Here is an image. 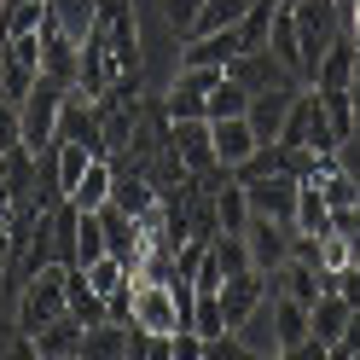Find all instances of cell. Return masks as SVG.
Segmentation results:
<instances>
[{"instance_id":"cell-44","label":"cell","mask_w":360,"mask_h":360,"mask_svg":"<svg viewBox=\"0 0 360 360\" xmlns=\"http://www.w3.org/2000/svg\"><path fill=\"white\" fill-rule=\"evenodd\" d=\"M204 337H198L192 326H180V331H169V360H204Z\"/></svg>"},{"instance_id":"cell-37","label":"cell","mask_w":360,"mask_h":360,"mask_svg":"<svg viewBox=\"0 0 360 360\" xmlns=\"http://www.w3.org/2000/svg\"><path fill=\"white\" fill-rule=\"evenodd\" d=\"M343 267H354V238L349 233H326L320 238V274H343Z\"/></svg>"},{"instance_id":"cell-23","label":"cell","mask_w":360,"mask_h":360,"mask_svg":"<svg viewBox=\"0 0 360 360\" xmlns=\"http://www.w3.org/2000/svg\"><path fill=\"white\" fill-rule=\"evenodd\" d=\"M215 221H221V233H244L250 227V198H244V180L227 174L215 186Z\"/></svg>"},{"instance_id":"cell-32","label":"cell","mask_w":360,"mask_h":360,"mask_svg":"<svg viewBox=\"0 0 360 360\" xmlns=\"http://www.w3.org/2000/svg\"><path fill=\"white\" fill-rule=\"evenodd\" d=\"M320 94V87H314ZM320 110H326V122L337 128V140H354V87H337V94H320Z\"/></svg>"},{"instance_id":"cell-10","label":"cell","mask_w":360,"mask_h":360,"mask_svg":"<svg viewBox=\"0 0 360 360\" xmlns=\"http://www.w3.org/2000/svg\"><path fill=\"white\" fill-rule=\"evenodd\" d=\"M210 140H215V163L221 169H244V163H250V157H256V128H250V117H227V122H210Z\"/></svg>"},{"instance_id":"cell-28","label":"cell","mask_w":360,"mask_h":360,"mask_svg":"<svg viewBox=\"0 0 360 360\" xmlns=\"http://www.w3.org/2000/svg\"><path fill=\"white\" fill-rule=\"evenodd\" d=\"M314 186H320L326 210H331V233H337V215H354V210H360V186H354V174H349V169H331V174L314 180Z\"/></svg>"},{"instance_id":"cell-33","label":"cell","mask_w":360,"mask_h":360,"mask_svg":"<svg viewBox=\"0 0 360 360\" xmlns=\"http://www.w3.org/2000/svg\"><path fill=\"white\" fill-rule=\"evenodd\" d=\"M99 256H110V250H105L99 215H76V256H70V267H94Z\"/></svg>"},{"instance_id":"cell-36","label":"cell","mask_w":360,"mask_h":360,"mask_svg":"<svg viewBox=\"0 0 360 360\" xmlns=\"http://www.w3.org/2000/svg\"><path fill=\"white\" fill-rule=\"evenodd\" d=\"M192 331L204 337V343L227 337V314H221V297H198V308H192Z\"/></svg>"},{"instance_id":"cell-53","label":"cell","mask_w":360,"mask_h":360,"mask_svg":"<svg viewBox=\"0 0 360 360\" xmlns=\"http://www.w3.org/2000/svg\"><path fill=\"white\" fill-rule=\"evenodd\" d=\"M349 238H360V210H354V233H349Z\"/></svg>"},{"instance_id":"cell-6","label":"cell","mask_w":360,"mask_h":360,"mask_svg":"<svg viewBox=\"0 0 360 360\" xmlns=\"http://www.w3.org/2000/svg\"><path fill=\"white\" fill-rule=\"evenodd\" d=\"M169 146H174V157H180V169H186V174H198V180H215V174H227V169L215 163V140H210V122H204V117H192V122H174Z\"/></svg>"},{"instance_id":"cell-14","label":"cell","mask_w":360,"mask_h":360,"mask_svg":"<svg viewBox=\"0 0 360 360\" xmlns=\"http://www.w3.org/2000/svg\"><path fill=\"white\" fill-rule=\"evenodd\" d=\"M267 53H274V64H279L285 76L302 82V35H297V12L279 6V0H274V24H267Z\"/></svg>"},{"instance_id":"cell-11","label":"cell","mask_w":360,"mask_h":360,"mask_svg":"<svg viewBox=\"0 0 360 360\" xmlns=\"http://www.w3.org/2000/svg\"><path fill=\"white\" fill-rule=\"evenodd\" d=\"M290 99H297V82H279V87H267V94H250V128H256V140L267 146V140H279V128H285V117H290Z\"/></svg>"},{"instance_id":"cell-38","label":"cell","mask_w":360,"mask_h":360,"mask_svg":"<svg viewBox=\"0 0 360 360\" xmlns=\"http://www.w3.org/2000/svg\"><path fill=\"white\" fill-rule=\"evenodd\" d=\"M204 256H210V238H186V244H174V274H169V279H198Z\"/></svg>"},{"instance_id":"cell-30","label":"cell","mask_w":360,"mask_h":360,"mask_svg":"<svg viewBox=\"0 0 360 360\" xmlns=\"http://www.w3.org/2000/svg\"><path fill=\"white\" fill-rule=\"evenodd\" d=\"M244 12H250V0H204V12H198L192 35H215V30H233ZM192 35H186V41H192Z\"/></svg>"},{"instance_id":"cell-1","label":"cell","mask_w":360,"mask_h":360,"mask_svg":"<svg viewBox=\"0 0 360 360\" xmlns=\"http://www.w3.org/2000/svg\"><path fill=\"white\" fill-rule=\"evenodd\" d=\"M64 274H70V262H47L24 290H18V337H35L41 326H53L58 314H70V302H64Z\"/></svg>"},{"instance_id":"cell-12","label":"cell","mask_w":360,"mask_h":360,"mask_svg":"<svg viewBox=\"0 0 360 360\" xmlns=\"http://www.w3.org/2000/svg\"><path fill=\"white\" fill-rule=\"evenodd\" d=\"M354 53H360V41L349 30H337L331 35V47L320 53V70H314V87L320 94H337V87H354Z\"/></svg>"},{"instance_id":"cell-8","label":"cell","mask_w":360,"mask_h":360,"mask_svg":"<svg viewBox=\"0 0 360 360\" xmlns=\"http://www.w3.org/2000/svg\"><path fill=\"white\" fill-rule=\"evenodd\" d=\"M134 326H140V331H157V337L180 331V308H174V290H169V279H163V285L134 279Z\"/></svg>"},{"instance_id":"cell-26","label":"cell","mask_w":360,"mask_h":360,"mask_svg":"<svg viewBox=\"0 0 360 360\" xmlns=\"http://www.w3.org/2000/svg\"><path fill=\"white\" fill-rule=\"evenodd\" d=\"M290 233H308V238H326L331 233V210H326V198H320L314 180L297 186V221H290Z\"/></svg>"},{"instance_id":"cell-48","label":"cell","mask_w":360,"mask_h":360,"mask_svg":"<svg viewBox=\"0 0 360 360\" xmlns=\"http://www.w3.org/2000/svg\"><path fill=\"white\" fill-rule=\"evenodd\" d=\"M326 349H331V343H320V337H308V343H297V349H285L279 360H326Z\"/></svg>"},{"instance_id":"cell-49","label":"cell","mask_w":360,"mask_h":360,"mask_svg":"<svg viewBox=\"0 0 360 360\" xmlns=\"http://www.w3.org/2000/svg\"><path fill=\"white\" fill-rule=\"evenodd\" d=\"M6 360H41V349H35V337H12V349H6Z\"/></svg>"},{"instance_id":"cell-40","label":"cell","mask_w":360,"mask_h":360,"mask_svg":"<svg viewBox=\"0 0 360 360\" xmlns=\"http://www.w3.org/2000/svg\"><path fill=\"white\" fill-rule=\"evenodd\" d=\"M128 360H169V337L128 326Z\"/></svg>"},{"instance_id":"cell-56","label":"cell","mask_w":360,"mask_h":360,"mask_svg":"<svg viewBox=\"0 0 360 360\" xmlns=\"http://www.w3.org/2000/svg\"><path fill=\"white\" fill-rule=\"evenodd\" d=\"M35 6H53V0H35Z\"/></svg>"},{"instance_id":"cell-51","label":"cell","mask_w":360,"mask_h":360,"mask_svg":"<svg viewBox=\"0 0 360 360\" xmlns=\"http://www.w3.org/2000/svg\"><path fill=\"white\" fill-rule=\"evenodd\" d=\"M6 256H12V233H6V221H0V274H6Z\"/></svg>"},{"instance_id":"cell-4","label":"cell","mask_w":360,"mask_h":360,"mask_svg":"<svg viewBox=\"0 0 360 360\" xmlns=\"http://www.w3.org/2000/svg\"><path fill=\"white\" fill-rule=\"evenodd\" d=\"M64 94H70L64 82L41 76V82H35V94H30L24 105H18V110H24V146H30L35 157L58 140V110H64Z\"/></svg>"},{"instance_id":"cell-20","label":"cell","mask_w":360,"mask_h":360,"mask_svg":"<svg viewBox=\"0 0 360 360\" xmlns=\"http://www.w3.org/2000/svg\"><path fill=\"white\" fill-rule=\"evenodd\" d=\"M110 204H117L122 215H134V221H140L146 210H157V186H151V174H140V169H117Z\"/></svg>"},{"instance_id":"cell-17","label":"cell","mask_w":360,"mask_h":360,"mask_svg":"<svg viewBox=\"0 0 360 360\" xmlns=\"http://www.w3.org/2000/svg\"><path fill=\"white\" fill-rule=\"evenodd\" d=\"M267 279H274V290H279V297L302 302V308H314V302L326 297V274H320V267H308V262H297V256H290L279 274H267Z\"/></svg>"},{"instance_id":"cell-31","label":"cell","mask_w":360,"mask_h":360,"mask_svg":"<svg viewBox=\"0 0 360 360\" xmlns=\"http://www.w3.org/2000/svg\"><path fill=\"white\" fill-rule=\"evenodd\" d=\"M238 343L250 349V354H279V343H274V302H262L250 320L238 326Z\"/></svg>"},{"instance_id":"cell-58","label":"cell","mask_w":360,"mask_h":360,"mask_svg":"<svg viewBox=\"0 0 360 360\" xmlns=\"http://www.w3.org/2000/svg\"><path fill=\"white\" fill-rule=\"evenodd\" d=\"M64 360H82V354H64Z\"/></svg>"},{"instance_id":"cell-7","label":"cell","mask_w":360,"mask_h":360,"mask_svg":"<svg viewBox=\"0 0 360 360\" xmlns=\"http://www.w3.org/2000/svg\"><path fill=\"white\" fill-rule=\"evenodd\" d=\"M297 174H262V180H244V198H250V215H267L279 221V227H290L297 221Z\"/></svg>"},{"instance_id":"cell-13","label":"cell","mask_w":360,"mask_h":360,"mask_svg":"<svg viewBox=\"0 0 360 360\" xmlns=\"http://www.w3.org/2000/svg\"><path fill=\"white\" fill-rule=\"evenodd\" d=\"M58 140H76L99 157V105L87 99V94H64V110H58Z\"/></svg>"},{"instance_id":"cell-34","label":"cell","mask_w":360,"mask_h":360,"mask_svg":"<svg viewBox=\"0 0 360 360\" xmlns=\"http://www.w3.org/2000/svg\"><path fill=\"white\" fill-rule=\"evenodd\" d=\"M244 110H250V94H244L233 76H221V87H215L210 105H204V117L210 122H227V117H244Z\"/></svg>"},{"instance_id":"cell-43","label":"cell","mask_w":360,"mask_h":360,"mask_svg":"<svg viewBox=\"0 0 360 360\" xmlns=\"http://www.w3.org/2000/svg\"><path fill=\"white\" fill-rule=\"evenodd\" d=\"M198 297H221V285H227V267H221V256H215V244H210V256H204V267H198Z\"/></svg>"},{"instance_id":"cell-22","label":"cell","mask_w":360,"mask_h":360,"mask_svg":"<svg viewBox=\"0 0 360 360\" xmlns=\"http://www.w3.org/2000/svg\"><path fill=\"white\" fill-rule=\"evenodd\" d=\"M82 320H76V314H58V320L53 326H41L35 331V349H41V360H64V354H76L82 349Z\"/></svg>"},{"instance_id":"cell-46","label":"cell","mask_w":360,"mask_h":360,"mask_svg":"<svg viewBox=\"0 0 360 360\" xmlns=\"http://www.w3.org/2000/svg\"><path fill=\"white\" fill-rule=\"evenodd\" d=\"M204 360H256V354L238 343V331H227V337H215V343L204 349Z\"/></svg>"},{"instance_id":"cell-15","label":"cell","mask_w":360,"mask_h":360,"mask_svg":"<svg viewBox=\"0 0 360 360\" xmlns=\"http://www.w3.org/2000/svg\"><path fill=\"white\" fill-rule=\"evenodd\" d=\"M238 53H244L238 24H233V30H215V35H192V41H180V64H215V70H227Z\"/></svg>"},{"instance_id":"cell-50","label":"cell","mask_w":360,"mask_h":360,"mask_svg":"<svg viewBox=\"0 0 360 360\" xmlns=\"http://www.w3.org/2000/svg\"><path fill=\"white\" fill-rule=\"evenodd\" d=\"M343 349H360V308L349 314V331H343Z\"/></svg>"},{"instance_id":"cell-39","label":"cell","mask_w":360,"mask_h":360,"mask_svg":"<svg viewBox=\"0 0 360 360\" xmlns=\"http://www.w3.org/2000/svg\"><path fill=\"white\" fill-rule=\"evenodd\" d=\"M215 256H221V267H227V279H233V274L250 267V244H244V233H221L215 238Z\"/></svg>"},{"instance_id":"cell-25","label":"cell","mask_w":360,"mask_h":360,"mask_svg":"<svg viewBox=\"0 0 360 360\" xmlns=\"http://www.w3.org/2000/svg\"><path fill=\"white\" fill-rule=\"evenodd\" d=\"M349 314H354V308H349L343 297H331V290H326V297L308 308V331L320 337V343H343V331H349Z\"/></svg>"},{"instance_id":"cell-41","label":"cell","mask_w":360,"mask_h":360,"mask_svg":"<svg viewBox=\"0 0 360 360\" xmlns=\"http://www.w3.org/2000/svg\"><path fill=\"white\" fill-rule=\"evenodd\" d=\"M198 12H204V0H163V24L186 41L192 35V24H198Z\"/></svg>"},{"instance_id":"cell-24","label":"cell","mask_w":360,"mask_h":360,"mask_svg":"<svg viewBox=\"0 0 360 360\" xmlns=\"http://www.w3.org/2000/svg\"><path fill=\"white\" fill-rule=\"evenodd\" d=\"M82 360H128V326L105 320V326H87L82 331Z\"/></svg>"},{"instance_id":"cell-2","label":"cell","mask_w":360,"mask_h":360,"mask_svg":"<svg viewBox=\"0 0 360 360\" xmlns=\"http://www.w3.org/2000/svg\"><path fill=\"white\" fill-rule=\"evenodd\" d=\"M35 82H41V30L0 41V99L24 105L35 94Z\"/></svg>"},{"instance_id":"cell-16","label":"cell","mask_w":360,"mask_h":360,"mask_svg":"<svg viewBox=\"0 0 360 360\" xmlns=\"http://www.w3.org/2000/svg\"><path fill=\"white\" fill-rule=\"evenodd\" d=\"M110 186H117V163H110V157H94L87 174L76 180V192L64 198V204H76L82 215H99V210L110 204Z\"/></svg>"},{"instance_id":"cell-5","label":"cell","mask_w":360,"mask_h":360,"mask_svg":"<svg viewBox=\"0 0 360 360\" xmlns=\"http://www.w3.org/2000/svg\"><path fill=\"white\" fill-rule=\"evenodd\" d=\"M221 76H227V70H215V64H180V76H174L169 99H163L169 122H192V117H204V105H210V94L221 87ZM204 122H210V117H204Z\"/></svg>"},{"instance_id":"cell-55","label":"cell","mask_w":360,"mask_h":360,"mask_svg":"<svg viewBox=\"0 0 360 360\" xmlns=\"http://www.w3.org/2000/svg\"><path fill=\"white\" fill-rule=\"evenodd\" d=\"M256 360H279V354H256Z\"/></svg>"},{"instance_id":"cell-9","label":"cell","mask_w":360,"mask_h":360,"mask_svg":"<svg viewBox=\"0 0 360 360\" xmlns=\"http://www.w3.org/2000/svg\"><path fill=\"white\" fill-rule=\"evenodd\" d=\"M244 244H250V267H262V274H279L290 262V227H279V221H267V215H250Z\"/></svg>"},{"instance_id":"cell-21","label":"cell","mask_w":360,"mask_h":360,"mask_svg":"<svg viewBox=\"0 0 360 360\" xmlns=\"http://www.w3.org/2000/svg\"><path fill=\"white\" fill-rule=\"evenodd\" d=\"M267 302H274V343H279V354L285 349H297V343H308V308L302 302H290V297H279V290H274V297H267Z\"/></svg>"},{"instance_id":"cell-19","label":"cell","mask_w":360,"mask_h":360,"mask_svg":"<svg viewBox=\"0 0 360 360\" xmlns=\"http://www.w3.org/2000/svg\"><path fill=\"white\" fill-rule=\"evenodd\" d=\"M99 227H105V250L134 267V256H140V221L122 215L117 204H105V210H99Z\"/></svg>"},{"instance_id":"cell-47","label":"cell","mask_w":360,"mask_h":360,"mask_svg":"<svg viewBox=\"0 0 360 360\" xmlns=\"http://www.w3.org/2000/svg\"><path fill=\"white\" fill-rule=\"evenodd\" d=\"M105 320L134 326V285H128V290H117V297H105Z\"/></svg>"},{"instance_id":"cell-35","label":"cell","mask_w":360,"mask_h":360,"mask_svg":"<svg viewBox=\"0 0 360 360\" xmlns=\"http://www.w3.org/2000/svg\"><path fill=\"white\" fill-rule=\"evenodd\" d=\"M82 274H87V285H94L99 297H117V290H128V285H134L128 262H117V256H99L94 267H82Z\"/></svg>"},{"instance_id":"cell-3","label":"cell","mask_w":360,"mask_h":360,"mask_svg":"<svg viewBox=\"0 0 360 360\" xmlns=\"http://www.w3.org/2000/svg\"><path fill=\"white\" fill-rule=\"evenodd\" d=\"M76 64H82V35L64 24L58 6H47V18H41V76L76 87Z\"/></svg>"},{"instance_id":"cell-57","label":"cell","mask_w":360,"mask_h":360,"mask_svg":"<svg viewBox=\"0 0 360 360\" xmlns=\"http://www.w3.org/2000/svg\"><path fill=\"white\" fill-rule=\"evenodd\" d=\"M279 6H297V0H279Z\"/></svg>"},{"instance_id":"cell-52","label":"cell","mask_w":360,"mask_h":360,"mask_svg":"<svg viewBox=\"0 0 360 360\" xmlns=\"http://www.w3.org/2000/svg\"><path fill=\"white\" fill-rule=\"evenodd\" d=\"M326 360H354V354H349L343 343H331V349H326Z\"/></svg>"},{"instance_id":"cell-54","label":"cell","mask_w":360,"mask_h":360,"mask_svg":"<svg viewBox=\"0 0 360 360\" xmlns=\"http://www.w3.org/2000/svg\"><path fill=\"white\" fill-rule=\"evenodd\" d=\"M354 267H360V238H354Z\"/></svg>"},{"instance_id":"cell-27","label":"cell","mask_w":360,"mask_h":360,"mask_svg":"<svg viewBox=\"0 0 360 360\" xmlns=\"http://www.w3.org/2000/svg\"><path fill=\"white\" fill-rule=\"evenodd\" d=\"M64 302H70V314H76L82 326H105V297L87 285L82 267H70V274H64Z\"/></svg>"},{"instance_id":"cell-18","label":"cell","mask_w":360,"mask_h":360,"mask_svg":"<svg viewBox=\"0 0 360 360\" xmlns=\"http://www.w3.org/2000/svg\"><path fill=\"white\" fill-rule=\"evenodd\" d=\"M227 76L244 87V94H267V87H279V82H297V76H285L274 64V53H238L227 64Z\"/></svg>"},{"instance_id":"cell-29","label":"cell","mask_w":360,"mask_h":360,"mask_svg":"<svg viewBox=\"0 0 360 360\" xmlns=\"http://www.w3.org/2000/svg\"><path fill=\"white\" fill-rule=\"evenodd\" d=\"M53 163H58V192L70 198V192H76V180L87 174V163H94V151L76 146V140H53Z\"/></svg>"},{"instance_id":"cell-42","label":"cell","mask_w":360,"mask_h":360,"mask_svg":"<svg viewBox=\"0 0 360 360\" xmlns=\"http://www.w3.org/2000/svg\"><path fill=\"white\" fill-rule=\"evenodd\" d=\"M24 146V110H18L12 99H0V157Z\"/></svg>"},{"instance_id":"cell-45","label":"cell","mask_w":360,"mask_h":360,"mask_svg":"<svg viewBox=\"0 0 360 360\" xmlns=\"http://www.w3.org/2000/svg\"><path fill=\"white\" fill-rule=\"evenodd\" d=\"M326 290L343 297L349 308H360V267H343V274H326Z\"/></svg>"}]
</instances>
